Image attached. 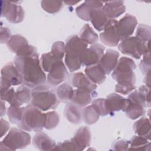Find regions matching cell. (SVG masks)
Wrapping results in <instances>:
<instances>
[{
	"mask_svg": "<svg viewBox=\"0 0 151 151\" xmlns=\"http://www.w3.org/2000/svg\"><path fill=\"white\" fill-rule=\"evenodd\" d=\"M127 99L129 102L123 111L128 118L135 120L145 114L146 103L138 90L131 92Z\"/></svg>",
	"mask_w": 151,
	"mask_h": 151,
	"instance_id": "cell-8",
	"label": "cell"
},
{
	"mask_svg": "<svg viewBox=\"0 0 151 151\" xmlns=\"http://www.w3.org/2000/svg\"><path fill=\"white\" fill-rule=\"evenodd\" d=\"M53 150L80 151V149L71 139L70 140H67L63 142L58 143L57 145H56Z\"/></svg>",
	"mask_w": 151,
	"mask_h": 151,
	"instance_id": "cell-41",
	"label": "cell"
},
{
	"mask_svg": "<svg viewBox=\"0 0 151 151\" xmlns=\"http://www.w3.org/2000/svg\"><path fill=\"white\" fill-rule=\"evenodd\" d=\"M69 76L67 69L62 61L56 63L48 72L47 77L48 84L57 86L66 80Z\"/></svg>",
	"mask_w": 151,
	"mask_h": 151,
	"instance_id": "cell-13",
	"label": "cell"
},
{
	"mask_svg": "<svg viewBox=\"0 0 151 151\" xmlns=\"http://www.w3.org/2000/svg\"><path fill=\"white\" fill-rule=\"evenodd\" d=\"M143 59L139 64V68L145 77L150 76V53L143 55Z\"/></svg>",
	"mask_w": 151,
	"mask_h": 151,
	"instance_id": "cell-42",
	"label": "cell"
},
{
	"mask_svg": "<svg viewBox=\"0 0 151 151\" xmlns=\"http://www.w3.org/2000/svg\"><path fill=\"white\" fill-rule=\"evenodd\" d=\"M106 99L111 116L114 115V111H119L120 110L123 111L129 102L128 99L124 98L122 96L114 93L109 94Z\"/></svg>",
	"mask_w": 151,
	"mask_h": 151,
	"instance_id": "cell-19",
	"label": "cell"
},
{
	"mask_svg": "<svg viewBox=\"0 0 151 151\" xmlns=\"http://www.w3.org/2000/svg\"><path fill=\"white\" fill-rule=\"evenodd\" d=\"M64 116L73 124H79L82 120V111L80 107L72 102L66 104L64 109Z\"/></svg>",
	"mask_w": 151,
	"mask_h": 151,
	"instance_id": "cell-23",
	"label": "cell"
},
{
	"mask_svg": "<svg viewBox=\"0 0 151 151\" xmlns=\"http://www.w3.org/2000/svg\"><path fill=\"white\" fill-rule=\"evenodd\" d=\"M45 119L44 127L47 130H52L55 128L60 122V116L55 111L45 113Z\"/></svg>",
	"mask_w": 151,
	"mask_h": 151,
	"instance_id": "cell-36",
	"label": "cell"
},
{
	"mask_svg": "<svg viewBox=\"0 0 151 151\" xmlns=\"http://www.w3.org/2000/svg\"><path fill=\"white\" fill-rule=\"evenodd\" d=\"M118 21L109 19L104 28V31L100 34V40L104 45L109 47H114L118 45L120 41L117 31Z\"/></svg>",
	"mask_w": 151,
	"mask_h": 151,
	"instance_id": "cell-11",
	"label": "cell"
},
{
	"mask_svg": "<svg viewBox=\"0 0 151 151\" xmlns=\"http://www.w3.org/2000/svg\"><path fill=\"white\" fill-rule=\"evenodd\" d=\"M118 49L123 54L139 59L142 55L150 53V41L145 42L136 37H130L121 41Z\"/></svg>",
	"mask_w": 151,
	"mask_h": 151,
	"instance_id": "cell-7",
	"label": "cell"
},
{
	"mask_svg": "<svg viewBox=\"0 0 151 151\" xmlns=\"http://www.w3.org/2000/svg\"><path fill=\"white\" fill-rule=\"evenodd\" d=\"M105 47L100 44H94L87 48L82 57V64L91 66L99 63L104 54Z\"/></svg>",
	"mask_w": 151,
	"mask_h": 151,
	"instance_id": "cell-14",
	"label": "cell"
},
{
	"mask_svg": "<svg viewBox=\"0 0 151 151\" xmlns=\"http://www.w3.org/2000/svg\"><path fill=\"white\" fill-rule=\"evenodd\" d=\"M11 32L7 27H1V43H6L11 37Z\"/></svg>",
	"mask_w": 151,
	"mask_h": 151,
	"instance_id": "cell-45",
	"label": "cell"
},
{
	"mask_svg": "<svg viewBox=\"0 0 151 151\" xmlns=\"http://www.w3.org/2000/svg\"><path fill=\"white\" fill-rule=\"evenodd\" d=\"M129 147V142L125 140H119L115 142L113 145L114 150H127Z\"/></svg>",
	"mask_w": 151,
	"mask_h": 151,
	"instance_id": "cell-44",
	"label": "cell"
},
{
	"mask_svg": "<svg viewBox=\"0 0 151 151\" xmlns=\"http://www.w3.org/2000/svg\"><path fill=\"white\" fill-rule=\"evenodd\" d=\"M1 17H4L11 23L21 22L25 17V12L21 5L12 1H1Z\"/></svg>",
	"mask_w": 151,
	"mask_h": 151,
	"instance_id": "cell-10",
	"label": "cell"
},
{
	"mask_svg": "<svg viewBox=\"0 0 151 151\" xmlns=\"http://www.w3.org/2000/svg\"><path fill=\"white\" fill-rule=\"evenodd\" d=\"M94 10L91 7H90L85 1L77 7L76 9V12L77 15L81 19L88 21L90 20V17L91 12Z\"/></svg>",
	"mask_w": 151,
	"mask_h": 151,
	"instance_id": "cell-37",
	"label": "cell"
},
{
	"mask_svg": "<svg viewBox=\"0 0 151 151\" xmlns=\"http://www.w3.org/2000/svg\"><path fill=\"white\" fill-rule=\"evenodd\" d=\"M30 87L23 84L19 86L16 90V97L21 106L23 104H28L31 100V91Z\"/></svg>",
	"mask_w": 151,
	"mask_h": 151,
	"instance_id": "cell-31",
	"label": "cell"
},
{
	"mask_svg": "<svg viewBox=\"0 0 151 151\" xmlns=\"http://www.w3.org/2000/svg\"><path fill=\"white\" fill-rule=\"evenodd\" d=\"M6 113V108L4 104V101L1 100V116H3Z\"/></svg>",
	"mask_w": 151,
	"mask_h": 151,
	"instance_id": "cell-47",
	"label": "cell"
},
{
	"mask_svg": "<svg viewBox=\"0 0 151 151\" xmlns=\"http://www.w3.org/2000/svg\"><path fill=\"white\" fill-rule=\"evenodd\" d=\"M134 133L140 136L147 140L150 139V124L149 119L146 117H143L134 122L133 124Z\"/></svg>",
	"mask_w": 151,
	"mask_h": 151,
	"instance_id": "cell-24",
	"label": "cell"
},
{
	"mask_svg": "<svg viewBox=\"0 0 151 151\" xmlns=\"http://www.w3.org/2000/svg\"><path fill=\"white\" fill-rule=\"evenodd\" d=\"M102 10L109 19H115L126 11V6L123 1L104 2Z\"/></svg>",
	"mask_w": 151,
	"mask_h": 151,
	"instance_id": "cell-17",
	"label": "cell"
},
{
	"mask_svg": "<svg viewBox=\"0 0 151 151\" xmlns=\"http://www.w3.org/2000/svg\"><path fill=\"white\" fill-rule=\"evenodd\" d=\"M55 93L60 100L65 103L71 101L73 96L74 90L69 83H64L57 87Z\"/></svg>",
	"mask_w": 151,
	"mask_h": 151,
	"instance_id": "cell-27",
	"label": "cell"
},
{
	"mask_svg": "<svg viewBox=\"0 0 151 151\" xmlns=\"http://www.w3.org/2000/svg\"><path fill=\"white\" fill-rule=\"evenodd\" d=\"M22 107H15L10 106L7 109V114L9 120L12 124H16L17 126L19 123L21 114Z\"/></svg>",
	"mask_w": 151,
	"mask_h": 151,
	"instance_id": "cell-39",
	"label": "cell"
},
{
	"mask_svg": "<svg viewBox=\"0 0 151 151\" xmlns=\"http://www.w3.org/2000/svg\"><path fill=\"white\" fill-rule=\"evenodd\" d=\"M138 91H139L143 99H144L146 107H150L151 103L150 96V87L146 85H143L139 88Z\"/></svg>",
	"mask_w": 151,
	"mask_h": 151,
	"instance_id": "cell-43",
	"label": "cell"
},
{
	"mask_svg": "<svg viewBox=\"0 0 151 151\" xmlns=\"http://www.w3.org/2000/svg\"><path fill=\"white\" fill-rule=\"evenodd\" d=\"M32 144L40 150L47 151L53 150L56 146L55 142L46 133L38 132L33 137Z\"/></svg>",
	"mask_w": 151,
	"mask_h": 151,
	"instance_id": "cell-18",
	"label": "cell"
},
{
	"mask_svg": "<svg viewBox=\"0 0 151 151\" xmlns=\"http://www.w3.org/2000/svg\"><path fill=\"white\" fill-rule=\"evenodd\" d=\"M1 90H6L11 86L23 83V78L15 64L12 63L6 64L1 71Z\"/></svg>",
	"mask_w": 151,
	"mask_h": 151,
	"instance_id": "cell-9",
	"label": "cell"
},
{
	"mask_svg": "<svg viewBox=\"0 0 151 151\" xmlns=\"http://www.w3.org/2000/svg\"><path fill=\"white\" fill-rule=\"evenodd\" d=\"M71 139L78 147L80 150H83L90 145V130L87 126H82L77 129Z\"/></svg>",
	"mask_w": 151,
	"mask_h": 151,
	"instance_id": "cell-20",
	"label": "cell"
},
{
	"mask_svg": "<svg viewBox=\"0 0 151 151\" xmlns=\"http://www.w3.org/2000/svg\"><path fill=\"white\" fill-rule=\"evenodd\" d=\"M50 52L59 60H62L65 54L64 42L61 41L55 42L51 46Z\"/></svg>",
	"mask_w": 151,
	"mask_h": 151,
	"instance_id": "cell-40",
	"label": "cell"
},
{
	"mask_svg": "<svg viewBox=\"0 0 151 151\" xmlns=\"http://www.w3.org/2000/svg\"><path fill=\"white\" fill-rule=\"evenodd\" d=\"M45 116L41 110L28 104L22 107L21 117L17 126L27 132H40L43 129L45 124Z\"/></svg>",
	"mask_w": 151,
	"mask_h": 151,
	"instance_id": "cell-4",
	"label": "cell"
},
{
	"mask_svg": "<svg viewBox=\"0 0 151 151\" xmlns=\"http://www.w3.org/2000/svg\"><path fill=\"white\" fill-rule=\"evenodd\" d=\"M71 84L77 88H86L96 90L97 86L93 83L88 77L82 72H77L72 74L70 78Z\"/></svg>",
	"mask_w": 151,
	"mask_h": 151,
	"instance_id": "cell-21",
	"label": "cell"
},
{
	"mask_svg": "<svg viewBox=\"0 0 151 151\" xmlns=\"http://www.w3.org/2000/svg\"><path fill=\"white\" fill-rule=\"evenodd\" d=\"M86 75L96 84H101L106 78V74L99 64L88 66L84 70Z\"/></svg>",
	"mask_w": 151,
	"mask_h": 151,
	"instance_id": "cell-22",
	"label": "cell"
},
{
	"mask_svg": "<svg viewBox=\"0 0 151 151\" xmlns=\"http://www.w3.org/2000/svg\"><path fill=\"white\" fill-rule=\"evenodd\" d=\"M88 44L78 36H70L65 44V64L70 72L78 70L82 65V57Z\"/></svg>",
	"mask_w": 151,
	"mask_h": 151,
	"instance_id": "cell-3",
	"label": "cell"
},
{
	"mask_svg": "<svg viewBox=\"0 0 151 151\" xmlns=\"http://www.w3.org/2000/svg\"><path fill=\"white\" fill-rule=\"evenodd\" d=\"M41 6L48 13L55 14L62 9L63 2L61 1H42Z\"/></svg>",
	"mask_w": 151,
	"mask_h": 151,
	"instance_id": "cell-35",
	"label": "cell"
},
{
	"mask_svg": "<svg viewBox=\"0 0 151 151\" xmlns=\"http://www.w3.org/2000/svg\"><path fill=\"white\" fill-rule=\"evenodd\" d=\"M30 134L21 129L12 127L0 143V150H15L26 147L31 143Z\"/></svg>",
	"mask_w": 151,
	"mask_h": 151,
	"instance_id": "cell-6",
	"label": "cell"
},
{
	"mask_svg": "<svg viewBox=\"0 0 151 151\" xmlns=\"http://www.w3.org/2000/svg\"><path fill=\"white\" fill-rule=\"evenodd\" d=\"M1 100L7 101L11 106L20 107L21 104L16 97V91L14 88L10 87L6 90H1Z\"/></svg>",
	"mask_w": 151,
	"mask_h": 151,
	"instance_id": "cell-33",
	"label": "cell"
},
{
	"mask_svg": "<svg viewBox=\"0 0 151 151\" xmlns=\"http://www.w3.org/2000/svg\"><path fill=\"white\" fill-rule=\"evenodd\" d=\"M136 37L142 41H150L151 37V28L145 24H140L136 31Z\"/></svg>",
	"mask_w": 151,
	"mask_h": 151,
	"instance_id": "cell-38",
	"label": "cell"
},
{
	"mask_svg": "<svg viewBox=\"0 0 151 151\" xmlns=\"http://www.w3.org/2000/svg\"><path fill=\"white\" fill-rule=\"evenodd\" d=\"M84 42L87 44H94L98 41L99 35L94 32L91 27L88 24H85L80 32L79 37Z\"/></svg>",
	"mask_w": 151,
	"mask_h": 151,
	"instance_id": "cell-29",
	"label": "cell"
},
{
	"mask_svg": "<svg viewBox=\"0 0 151 151\" xmlns=\"http://www.w3.org/2000/svg\"><path fill=\"white\" fill-rule=\"evenodd\" d=\"M28 44V42L27 39L18 34L13 35L11 36V38L6 42V46L8 49L14 53H17L19 50L25 45Z\"/></svg>",
	"mask_w": 151,
	"mask_h": 151,
	"instance_id": "cell-28",
	"label": "cell"
},
{
	"mask_svg": "<svg viewBox=\"0 0 151 151\" xmlns=\"http://www.w3.org/2000/svg\"><path fill=\"white\" fill-rule=\"evenodd\" d=\"M9 127H10V125H9V123L6 120L1 118V137H2L6 133V132L9 129Z\"/></svg>",
	"mask_w": 151,
	"mask_h": 151,
	"instance_id": "cell-46",
	"label": "cell"
},
{
	"mask_svg": "<svg viewBox=\"0 0 151 151\" xmlns=\"http://www.w3.org/2000/svg\"><path fill=\"white\" fill-rule=\"evenodd\" d=\"M90 21L96 30L98 31H101L104 29L109 19L101 8L93 10L91 12Z\"/></svg>",
	"mask_w": 151,
	"mask_h": 151,
	"instance_id": "cell-25",
	"label": "cell"
},
{
	"mask_svg": "<svg viewBox=\"0 0 151 151\" xmlns=\"http://www.w3.org/2000/svg\"><path fill=\"white\" fill-rule=\"evenodd\" d=\"M136 68L134 61L130 58L121 57L111 74V77L117 82L115 91L120 94L127 95L136 88Z\"/></svg>",
	"mask_w": 151,
	"mask_h": 151,
	"instance_id": "cell-2",
	"label": "cell"
},
{
	"mask_svg": "<svg viewBox=\"0 0 151 151\" xmlns=\"http://www.w3.org/2000/svg\"><path fill=\"white\" fill-rule=\"evenodd\" d=\"M55 91L45 85L37 86L31 91V104L41 111L55 109L59 104Z\"/></svg>",
	"mask_w": 151,
	"mask_h": 151,
	"instance_id": "cell-5",
	"label": "cell"
},
{
	"mask_svg": "<svg viewBox=\"0 0 151 151\" xmlns=\"http://www.w3.org/2000/svg\"><path fill=\"white\" fill-rule=\"evenodd\" d=\"M128 150H150V142L143 137L136 135L133 136L130 140Z\"/></svg>",
	"mask_w": 151,
	"mask_h": 151,
	"instance_id": "cell-26",
	"label": "cell"
},
{
	"mask_svg": "<svg viewBox=\"0 0 151 151\" xmlns=\"http://www.w3.org/2000/svg\"><path fill=\"white\" fill-rule=\"evenodd\" d=\"M137 24L136 18L129 14L121 18L117 25V31L120 41L130 37L133 33Z\"/></svg>",
	"mask_w": 151,
	"mask_h": 151,
	"instance_id": "cell-12",
	"label": "cell"
},
{
	"mask_svg": "<svg viewBox=\"0 0 151 151\" xmlns=\"http://www.w3.org/2000/svg\"><path fill=\"white\" fill-rule=\"evenodd\" d=\"M14 64L23 78V84L30 88L44 85L47 77L40 64L38 52L16 56Z\"/></svg>",
	"mask_w": 151,
	"mask_h": 151,
	"instance_id": "cell-1",
	"label": "cell"
},
{
	"mask_svg": "<svg viewBox=\"0 0 151 151\" xmlns=\"http://www.w3.org/2000/svg\"><path fill=\"white\" fill-rule=\"evenodd\" d=\"M100 115L92 105L88 106L82 110V119L87 124L96 123L99 119Z\"/></svg>",
	"mask_w": 151,
	"mask_h": 151,
	"instance_id": "cell-30",
	"label": "cell"
},
{
	"mask_svg": "<svg viewBox=\"0 0 151 151\" xmlns=\"http://www.w3.org/2000/svg\"><path fill=\"white\" fill-rule=\"evenodd\" d=\"M119 57V53L117 51L111 49L107 50L103 54L98 64L106 74H109L114 70L118 63Z\"/></svg>",
	"mask_w": 151,
	"mask_h": 151,
	"instance_id": "cell-16",
	"label": "cell"
},
{
	"mask_svg": "<svg viewBox=\"0 0 151 151\" xmlns=\"http://www.w3.org/2000/svg\"><path fill=\"white\" fill-rule=\"evenodd\" d=\"M97 96L96 90L86 88H78L74 90L71 101L80 107H84L92 101V99Z\"/></svg>",
	"mask_w": 151,
	"mask_h": 151,
	"instance_id": "cell-15",
	"label": "cell"
},
{
	"mask_svg": "<svg viewBox=\"0 0 151 151\" xmlns=\"http://www.w3.org/2000/svg\"><path fill=\"white\" fill-rule=\"evenodd\" d=\"M80 1H64L63 2L68 5H74L77 3H78Z\"/></svg>",
	"mask_w": 151,
	"mask_h": 151,
	"instance_id": "cell-48",
	"label": "cell"
},
{
	"mask_svg": "<svg viewBox=\"0 0 151 151\" xmlns=\"http://www.w3.org/2000/svg\"><path fill=\"white\" fill-rule=\"evenodd\" d=\"M91 105L100 116H105L109 114L111 115L106 99L99 98L95 99L92 101Z\"/></svg>",
	"mask_w": 151,
	"mask_h": 151,
	"instance_id": "cell-34",
	"label": "cell"
},
{
	"mask_svg": "<svg viewBox=\"0 0 151 151\" xmlns=\"http://www.w3.org/2000/svg\"><path fill=\"white\" fill-rule=\"evenodd\" d=\"M40 60L41 67L43 70L46 72H49L56 63L62 61L57 58L51 52L42 54Z\"/></svg>",
	"mask_w": 151,
	"mask_h": 151,
	"instance_id": "cell-32",
	"label": "cell"
}]
</instances>
